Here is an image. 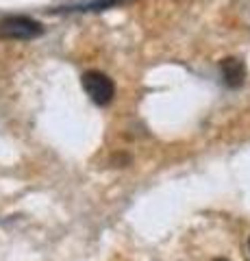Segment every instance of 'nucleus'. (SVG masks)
<instances>
[{"label": "nucleus", "instance_id": "f257e3e1", "mask_svg": "<svg viewBox=\"0 0 250 261\" xmlns=\"http://www.w3.org/2000/svg\"><path fill=\"white\" fill-rule=\"evenodd\" d=\"M80 85H83L85 94L92 98V102H96L98 107H104L114 100V94H116V87H114V81H111L104 72L98 70H87L83 76H80Z\"/></svg>", "mask_w": 250, "mask_h": 261}, {"label": "nucleus", "instance_id": "f03ea898", "mask_svg": "<svg viewBox=\"0 0 250 261\" xmlns=\"http://www.w3.org/2000/svg\"><path fill=\"white\" fill-rule=\"evenodd\" d=\"M42 33V24L26 15H13V18H5L0 22V39H35Z\"/></svg>", "mask_w": 250, "mask_h": 261}, {"label": "nucleus", "instance_id": "7ed1b4c3", "mask_svg": "<svg viewBox=\"0 0 250 261\" xmlns=\"http://www.w3.org/2000/svg\"><path fill=\"white\" fill-rule=\"evenodd\" d=\"M220 70H222V79L224 83H227L229 87L237 89L244 85V79H246V65L241 63L239 59H235V57H229V59H224L220 63Z\"/></svg>", "mask_w": 250, "mask_h": 261}, {"label": "nucleus", "instance_id": "20e7f679", "mask_svg": "<svg viewBox=\"0 0 250 261\" xmlns=\"http://www.w3.org/2000/svg\"><path fill=\"white\" fill-rule=\"evenodd\" d=\"M213 261H229V259H222V257H217V259H213Z\"/></svg>", "mask_w": 250, "mask_h": 261}, {"label": "nucleus", "instance_id": "39448f33", "mask_svg": "<svg viewBox=\"0 0 250 261\" xmlns=\"http://www.w3.org/2000/svg\"><path fill=\"white\" fill-rule=\"evenodd\" d=\"M248 246H250V240H248Z\"/></svg>", "mask_w": 250, "mask_h": 261}]
</instances>
